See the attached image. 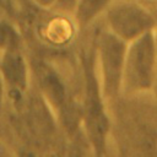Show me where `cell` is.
<instances>
[{"label": "cell", "mask_w": 157, "mask_h": 157, "mask_svg": "<svg viewBox=\"0 0 157 157\" xmlns=\"http://www.w3.org/2000/svg\"><path fill=\"white\" fill-rule=\"evenodd\" d=\"M20 37H22V34L18 27L6 18L0 20V52Z\"/></svg>", "instance_id": "10"}, {"label": "cell", "mask_w": 157, "mask_h": 157, "mask_svg": "<svg viewBox=\"0 0 157 157\" xmlns=\"http://www.w3.org/2000/svg\"><path fill=\"white\" fill-rule=\"evenodd\" d=\"M5 96H6V90H5V83L2 80V76L0 74V117L2 113V108H4V101H5Z\"/></svg>", "instance_id": "13"}, {"label": "cell", "mask_w": 157, "mask_h": 157, "mask_svg": "<svg viewBox=\"0 0 157 157\" xmlns=\"http://www.w3.org/2000/svg\"><path fill=\"white\" fill-rule=\"evenodd\" d=\"M156 80V42L153 31L128 43L121 96L151 94Z\"/></svg>", "instance_id": "4"}, {"label": "cell", "mask_w": 157, "mask_h": 157, "mask_svg": "<svg viewBox=\"0 0 157 157\" xmlns=\"http://www.w3.org/2000/svg\"><path fill=\"white\" fill-rule=\"evenodd\" d=\"M144 2L148 6V9L152 11L153 16H155L156 20H157V0H147V1H144Z\"/></svg>", "instance_id": "15"}, {"label": "cell", "mask_w": 157, "mask_h": 157, "mask_svg": "<svg viewBox=\"0 0 157 157\" xmlns=\"http://www.w3.org/2000/svg\"><path fill=\"white\" fill-rule=\"evenodd\" d=\"M28 60L31 72L37 83V90L55 114L60 128L71 137H74L77 131L83 135L80 102L76 103L74 101L67 82L58 67L45 58L38 55L28 56Z\"/></svg>", "instance_id": "3"}, {"label": "cell", "mask_w": 157, "mask_h": 157, "mask_svg": "<svg viewBox=\"0 0 157 157\" xmlns=\"http://www.w3.org/2000/svg\"><path fill=\"white\" fill-rule=\"evenodd\" d=\"M93 43L102 92L110 105L121 96L123 71L128 43L107 28H99L94 32Z\"/></svg>", "instance_id": "5"}, {"label": "cell", "mask_w": 157, "mask_h": 157, "mask_svg": "<svg viewBox=\"0 0 157 157\" xmlns=\"http://www.w3.org/2000/svg\"><path fill=\"white\" fill-rule=\"evenodd\" d=\"M114 0H76L72 9V20L78 31L86 29L105 12Z\"/></svg>", "instance_id": "9"}, {"label": "cell", "mask_w": 157, "mask_h": 157, "mask_svg": "<svg viewBox=\"0 0 157 157\" xmlns=\"http://www.w3.org/2000/svg\"><path fill=\"white\" fill-rule=\"evenodd\" d=\"M78 61L82 75V98L80 101L82 132L92 153L104 156L108 152L112 117L99 82L93 38L87 49H81Z\"/></svg>", "instance_id": "2"}, {"label": "cell", "mask_w": 157, "mask_h": 157, "mask_svg": "<svg viewBox=\"0 0 157 157\" xmlns=\"http://www.w3.org/2000/svg\"><path fill=\"white\" fill-rule=\"evenodd\" d=\"M31 1L43 9H50L54 5H58V0H31Z\"/></svg>", "instance_id": "12"}, {"label": "cell", "mask_w": 157, "mask_h": 157, "mask_svg": "<svg viewBox=\"0 0 157 157\" xmlns=\"http://www.w3.org/2000/svg\"><path fill=\"white\" fill-rule=\"evenodd\" d=\"M42 23L38 22L37 29L40 39L45 42L50 47H64L69 44L76 31L77 27L74 20L63 16V15H50L49 17L44 18Z\"/></svg>", "instance_id": "8"}, {"label": "cell", "mask_w": 157, "mask_h": 157, "mask_svg": "<svg viewBox=\"0 0 157 157\" xmlns=\"http://www.w3.org/2000/svg\"><path fill=\"white\" fill-rule=\"evenodd\" d=\"M0 74L12 105L17 109L25 101L31 86V66L22 37L0 52Z\"/></svg>", "instance_id": "7"}, {"label": "cell", "mask_w": 157, "mask_h": 157, "mask_svg": "<svg viewBox=\"0 0 157 157\" xmlns=\"http://www.w3.org/2000/svg\"><path fill=\"white\" fill-rule=\"evenodd\" d=\"M141 96H120L112 117V132L123 155L157 156V102L140 99Z\"/></svg>", "instance_id": "1"}, {"label": "cell", "mask_w": 157, "mask_h": 157, "mask_svg": "<svg viewBox=\"0 0 157 157\" xmlns=\"http://www.w3.org/2000/svg\"><path fill=\"white\" fill-rule=\"evenodd\" d=\"M153 34H155V42H156V80H155V86H153V90H152L151 96L157 102V26L153 29Z\"/></svg>", "instance_id": "11"}, {"label": "cell", "mask_w": 157, "mask_h": 157, "mask_svg": "<svg viewBox=\"0 0 157 157\" xmlns=\"http://www.w3.org/2000/svg\"><path fill=\"white\" fill-rule=\"evenodd\" d=\"M105 28L126 43L152 32L157 20L141 0L113 1L104 12Z\"/></svg>", "instance_id": "6"}, {"label": "cell", "mask_w": 157, "mask_h": 157, "mask_svg": "<svg viewBox=\"0 0 157 157\" xmlns=\"http://www.w3.org/2000/svg\"><path fill=\"white\" fill-rule=\"evenodd\" d=\"M76 0H58V6L63 10H70L72 11L74 6H75Z\"/></svg>", "instance_id": "14"}]
</instances>
